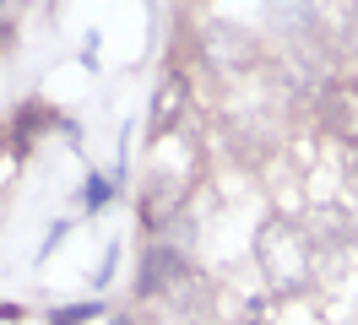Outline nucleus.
<instances>
[{"mask_svg":"<svg viewBox=\"0 0 358 325\" xmlns=\"http://www.w3.org/2000/svg\"><path fill=\"white\" fill-rule=\"evenodd\" d=\"M326 125L336 130V136H348V141H358V87H331L326 92Z\"/></svg>","mask_w":358,"mask_h":325,"instance_id":"nucleus-4","label":"nucleus"},{"mask_svg":"<svg viewBox=\"0 0 358 325\" xmlns=\"http://www.w3.org/2000/svg\"><path fill=\"white\" fill-rule=\"evenodd\" d=\"M342 173H348V190L358 195V141L348 147V168H342Z\"/></svg>","mask_w":358,"mask_h":325,"instance_id":"nucleus-8","label":"nucleus"},{"mask_svg":"<svg viewBox=\"0 0 358 325\" xmlns=\"http://www.w3.org/2000/svg\"><path fill=\"white\" fill-rule=\"evenodd\" d=\"M288 17V33H299V27H310L315 22V0H271V22Z\"/></svg>","mask_w":358,"mask_h":325,"instance_id":"nucleus-5","label":"nucleus"},{"mask_svg":"<svg viewBox=\"0 0 358 325\" xmlns=\"http://www.w3.org/2000/svg\"><path fill=\"white\" fill-rule=\"evenodd\" d=\"M185 271V255H179L174 244H152L147 250V260H141V298H157V293H169L174 287V277Z\"/></svg>","mask_w":358,"mask_h":325,"instance_id":"nucleus-2","label":"nucleus"},{"mask_svg":"<svg viewBox=\"0 0 358 325\" xmlns=\"http://www.w3.org/2000/svg\"><path fill=\"white\" fill-rule=\"evenodd\" d=\"M185 103H190V87H185V76H179V71H169V76H163V87H157V98H152V136L174 130L179 114H185Z\"/></svg>","mask_w":358,"mask_h":325,"instance_id":"nucleus-3","label":"nucleus"},{"mask_svg":"<svg viewBox=\"0 0 358 325\" xmlns=\"http://www.w3.org/2000/svg\"><path fill=\"white\" fill-rule=\"evenodd\" d=\"M261 266H266V277L277 287H304L310 282V244L299 238V228L288 222H271L266 233H261Z\"/></svg>","mask_w":358,"mask_h":325,"instance_id":"nucleus-1","label":"nucleus"},{"mask_svg":"<svg viewBox=\"0 0 358 325\" xmlns=\"http://www.w3.org/2000/svg\"><path fill=\"white\" fill-rule=\"evenodd\" d=\"M92 315H98V303H76V309H55L49 325H87Z\"/></svg>","mask_w":358,"mask_h":325,"instance_id":"nucleus-7","label":"nucleus"},{"mask_svg":"<svg viewBox=\"0 0 358 325\" xmlns=\"http://www.w3.org/2000/svg\"><path fill=\"white\" fill-rule=\"evenodd\" d=\"M109 195H114V185L103 179V173H92L87 185H82V206H87V212H98V206H103Z\"/></svg>","mask_w":358,"mask_h":325,"instance_id":"nucleus-6","label":"nucleus"}]
</instances>
